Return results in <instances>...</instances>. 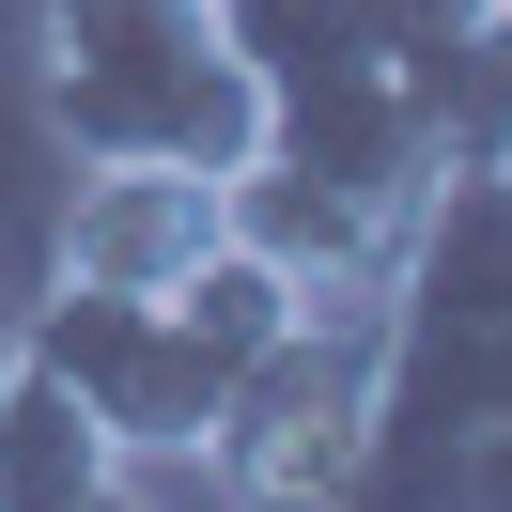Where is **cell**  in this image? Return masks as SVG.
Wrapping results in <instances>:
<instances>
[{"label":"cell","mask_w":512,"mask_h":512,"mask_svg":"<svg viewBox=\"0 0 512 512\" xmlns=\"http://www.w3.org/2000/svg\"><path fill=\"white\" fill-rule=\"evenodd\" d=\"M0 357H16V342H0Z\"/></svg>","instance_id":"52a82bcc"},{"label":"cell","mask_w":512,"mask_h":512,"mask_svg":"<svg viewBox=\"0 0 512 512\" xmlns=\"http://www.w3.org/2000/svg\"><path fill=\"white\" fill-rule=\"evenodd\" d=\"M280 326H295V280L233 233V249L202 264V280H171V295H78V280H47L16 342H32L47 373L109 419V450H125V466H202L233 373H249Z\"/></svg>","instance_id":"6da1fadb"},{"label":"cell","mask_w":512,"mask_h":512,"mask_svg":"<svg viewBox=\"0 0 512 512\" xmlns=\"http://www.w3.org/2000/svg\"><path fill=\"white\" fill-rule=\"evenodd\" d=\"M373 404H388V280L373 295H295V326L233 373L202 481L218 497H357L373 481Z\"/></svg>","instance_id":"3957f363"},{"label":"cell","mask_w":512,"mask_h":512,"mask_svg":"<svg viewBox=\"0 0 512 512\" xmlns=\"http://www.w3.org/2000/svg\"><path fill=\"white\" fill-rule=\"evenodd\" d=\"M481 47H497V156H512V0H497V32H481Z\"/></svg>","instance_id":"8992f818"},{"label":"cell","mask_w":512,"mask_h":512,"mask_svg":"<svg viewBox=\"0 0 512 512\" xmlns=\"http://www.w3.org/2000/svg\"><path fill=\"white\" fill-rule=\"evenodd\" d=\"M233 249V171H187V156H78V202L47 233V280L78 295H171Z\"/></svg>","instance_id":"277c9868"},{"label":"cell","mask_w":512,"mask_h":512,"mask_svg":"<svg viewBox=\"0 0 512 512\" xmlns=\"http://www.w3.org/2000/svg\"><path fill=\"white\" fill-rule=\"evenodd\" d=\"M125 481L140 466L109 450V419L16 342V357H0V512H94V497H125Z\"/></svg>","instance_id":"5b68a950"},{"label":"cell","mask_w":512,"mask_h":512,"mask_svg":"<svg viewBox=\"0 0 512 512\" xmlns=\"http://www.w3.org/2000/svg\"><path fill=\"white\" fill-rule=\"evenodd\" d=\"M47 125L63 156H264V63L233 0H47Z\"/></svg>","instance_id":"7a4b0ae2"}]
</instances>
